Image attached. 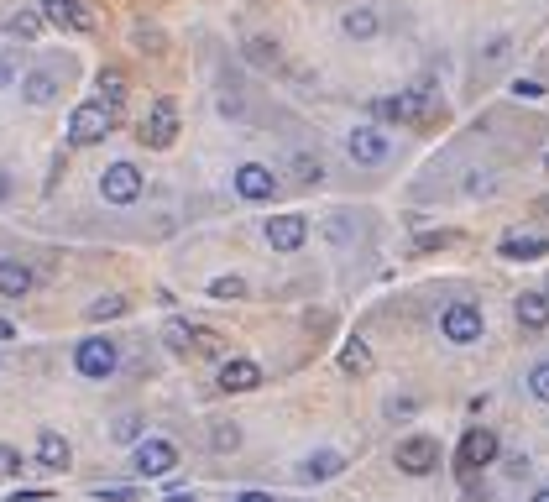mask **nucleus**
<instances>
[{
	"label": "nucleus",
	"mask_w": 549,
	"mask_h": 502,
	"mask_svg": "<svg viewBox=\"0 0 549 502\" xmlns=\"http://www.w3.org/2000/svg\"><path fill=\"white\" fill-rule=\"evenodd\" d=\"M110 126H116V110L100 105V100H84L74 105V116H68V142L74 147H95L110 136Z\"/></svg>",
	"instance_id": "nucleus-1"
},
{
	"label": "nucleus",
	"mask_w": 549,
	"mask_h": 502,
	"mask_svg": "<svg viewBox=\"0 0 549 502\" xmlns=\"http://www.w3.org/2000/svg\"><path fill=\"white\" fill-rule=\"evenodd\" d=\"M116 361H121V351H116V340H105V335L79 340V351H74V367H79V377H89V382H105L110 372H116Z\"/></svg>",
	"instance_id": "nucleus-2"
},
{
	"label": "nucleus",
	"mask_w": 549,
	"mask_h": 502,
	"mask_svg": "<svg viewBox=\"0 0 549 502\" xmlns=\"http://www.w3.org/2000/svg\"><path fill=\"white\" fill-rule=\"evenodd\" d=\"M398 471L403 476H429L434 466H440V445H434L429 435H408V440H398Z\"/></svg>",
	"instance_id": "nucleus-3"
},
{
	"label": "nucleus",
	"mask_w": 549,
	"mask_h": 502,
	"mask_svg": "<svg viewBox=\"0 0 549 502\" xmlns=\"http://www.w3.org/2000/svg\"><path fill=\"white\" fill-rule=\"evenodd\" d=\"M178 466V450H173V440H136V455H131V471L136 476H168Z\"/></svg>",
	"instance_id": "nucleus-4"
},
{
	"label": "nucleus",
	"mask_w": 549,
	"mask_h": 502,
	"mask_svg": "<svg viewBox=\"0 0 549 502\" xmlns=\"http://www.w3.org/2000/svg\"><path fill=\"white\" fill-rule=\"evenodd\" d=\"M173 136H178V105L163 95V100H152L147 121H142V142L147 147H173Z\"/></svg>",
	"instance_id": "nucleus-5"
},
{
	"label": "nucleus",
	"mask_w": 549,
	"mask_h": 502,
	"mask_svg": "<svg viewBox=\"0 0 549 502\" xmlns=\"http://www.w3.org/2000/svg\"><path fill=\"white\" fill-rule=\"evenodd\" d=\"M440 330H445V340H455V346H471V340H482V309L476 304H450L440 314Z\"/></svg>",
	"instance_id": "nucleus-6"
},
{
	"label": "nucleus",
	"mask_w": 549,
	"mask_h": 502,
	"mask_svg": "<svg viewBox=\"0 0 549 502\" xmlns=\"http://www.w3.org/2000/svg\"><path fill=\"white\" fill-rule=\"evenodd\" d=\"M100 194H105L110 204H131L136 194H142V173H136L131 163H110V168L100 173Z\"/></svg>",
	"instance_id": "nucleus-7"
},
{
	"label": "nucleus",
	"mask_w": 549,
	"mask_h": 502,
	"mask_svg": "<svg viewBox=\"0 0 549 502\" xmlns=\"http://www.w3.org/2000/svg\"><path fill=\"white\" fill-rule=\"evenodd\" d=\"M304 236H309V220H304V215H272V220H267L272 251H299Z\"/></svg>",
	"instance_id": "nucleus-8"
},
{
	"label": "nucleus",
	"mask_w": 549,
	"mask_h": 502,
	"mask_svg": "<svg viewBox=\"0 0 549 502\" xmlns=\"http://www.w3.org/2000/svg\"><path fill=\"white\" fill-rule=\"evenodd\" d=\"M492 461H497V435H492V429H466V440H461V471L492 466Z\"/></svg>",
	"instance_id": "nucleus-9"
},
{
	"label": "nucleus",
	"mask_w": 549,
	"mask_h": 502,
	"mask_svg": "<svg viewBox=\"0 0 549 502\" xmlns=\"http://www.w3.org/2000/svg\"><path fill=\"white\" fill-rule=\"evenodd\" d=\"M251 387H262V367H257V361L236 356V361H225V367H220V393H251Z\"/></svg>",
	"instance_id": "nucleus-10"
},
{
	"label": "nucleus",
	"mask_w": 549,
	"mask_h": 502,
	"mask_svg": "<svg viewBox=\"0 0 549 502\" xmlns=\"http://www.w3.org/2000/svg\"><path fill=\"white\" fill-rule=\"evenodd\" d=\"M272 189H278V178H272L262 163H241L236 168V194L241 199H272Z\"/></svg>",
	"instance_id": "nucleus-11"
},
{
	"label": "nucleus",
	"mask_w": 549,
	"mask_h": 502,
	"mask_svg": "<svg viewBox=\"0 0 549 502\" xmlns=\"http://www.w3.org/2000/svg\"><path fill=\"white\" fill-rule=\"evenodd\" d=\"M42 6H48V21L63 27V32H89V27H95V16H89L79 0H42Z\"/></svg>",
	"instance_id": "nucleus-12"
},
{
	"label": "nucleus",
	"mask_w": 549,
	"mask_h": 502,
	"mask_svg": "<svg viewBox=\"0 0 549 502\" xmlns=\"http://www.w3.org/2000/svg\"><path fill=\"white\" fill-rule=\"evenodd\" d=\"M340 471H346V455L340 450H314L309 461H299V482H330Z\"/></svg>",
	"instance_id": "nucleus-13"
},
{
	"label": "nucleus",
	"mask_w": 549,
	"mask_h": 502,
	"mask_svg": "<svg viewBox=\"0 0 549 502\" xmlns=\"http://www.w3.org/2000/svg\"><path fill=\"white\" fill-rule=\"evenodd\" d=\"M382 116H393V121H424L429 116V100L419 95V89H408V95H393V100H377Z\"/></svg>",
	"instance_id": "nucleus-14"
},
{
	"label": "nucleus",
	"mask_w": 549,
	"mask_h": 502,
	"mask_svg": "<svg viewBox=\"0 0 549 502\" xmlns=\"http://www.w3.org/2000/svg\"><path fill=\"white\" fill-rule=\"evenodd\" d=\"M346 147H351L356 163H382V157H387V136H382V131H372V126H361V131H351V136H346Z\"/></svg>",
	"instance_id": "nucleus-15"
},
{
	"label": "nucleus",
	"mask_w": 549,
	"mask_h": 502,
	"mask_svg": "<svg viewBox=\"0 0 549 502\" xmlns=\"http://www.w3.org/2000/svg\"><path fill=\"white\" fill-rule=\"evenodd\" d=\"M37 461L48 466V471H68L74 450H68V440L58 435V429H42V435H37Z\"/></svg>",
	"instance_id": "nucleus-16"
},
{
	"label": "nucleus",
	"mask_w": 549,
	"mask_h": 502,
	"mask_svg": "<svg viewBox=\"0 0 549 502\" xmlns=\"http://www.w3.org/2000/svg\"><path fill=\"white\" fill-rule=\"evenodd\" d=\"M513 314H518V325L523 330H544L549 325V293H518V304H513Z\"/></svg>",
	"instance_id": "nucleus-17"
},
{
	"label": "nucleus",
	"mask_w": 549,
	"mask_h": 502,
	"mask_svg": "<svg viewBox=\"0 0 549 502\" xmlns=\"http://www.w3.org/2000/svg\"><path fill=\"white\" fill-rule=\"evenodd\" d=\"M497 251H502L508 262H534V257H544V251H549V236H539V231H534V236H508Z\"/></svg>",
	"instance_id": "nucleus-18"
},
{
	"label": "nucleus",
	"mask_w": 549,
	"mask_h": 502,
	"mask_svg": "<svg viewBox=\"0 0 549 502\" xmlns=\"http://www.w3.org/2000/svg\"><path fill=\"white\" fill-rule=\"evenodd\" d=\"M32 288V267L27 262H0V293H6V299H21V293Z\"/></svg>",
	"instance_id": "nucleus-19"
},
{
	"label": "nucleus",
	"mask_w": 549,
	"mask_h": 502,
	"mask_svg": "<svg viewBox=\"0 0 549 502\" xmlns=\"http://www.w3.org/2000/svg\"><path fill=\"white\" fill-rule=\"evenodd\" d=\"M121 100H126V74L121 68H100V105L116 110Z\"/></svg>",
	"instance_id": "nucleus-20"
},
{
	"label": "nucleus",
	"mask_w": 549,
	"mask_h": 502,
	"mask_svg": "<svg viewBox=\"0 0 549 502\" xmlns=\"http://www.w3.org/2000/svg\"><path fill=\"white\" fill-rule=\"evenodd\" d=\"M346 37H356V42H366V37H377V11H366V6L346 11Z\"/></svg>",
	"instance_id": "nucleus-21"
},
{
	"label": "nucleus",
	"mask_w": 549,
	"mask_h": 502,
	"mask_svg": "<svg viewBox=\"0 0 549 502\" xmlns=\"http://www.w3.org/2000/svg\"><path fill=\"white\" fill-rule=\"evenodd\" d=\"M340 367L346 372H372V351H366V340H346V351H340Z\"/></svg>",
	"instance_id": "nucleus-22"
},
{
	"label": "nucleus",
	"mask_w": 549,
	"mask_h": 502,
	"mask_svg": "<svg viewBox=\"0 0 549 502\" xmlns=\"http://www.w3.org/2000/svg\"><path fill=\"white\" fill-rule=\"evenodd\" d=\"M21 95H27L32 105H48V100L58 95V84H53L48 74H27V84H21Z\"/></svg>",
	"instance_id": "nucleus-23"
},
{
	"label": "nucleus",
	"mask_w": 549,
	"mask_h": 502,
	"mask_svg": "<svg viewBox=\"0 0 549 502\" xmlns=\"http://www.w3.org/2000/svg\"><path fill=\"white\" fill-rule=\"evenodd\" d=\"M6 32H11V37H37V32H42V16H37V11H16V16L6 21Z\"/></svg>",
	"instance_id": "nucleus-24"
},
{
	"label": "nucleus",
	"mask_w": 549,
	"mask_h": 502,
	"mask_svg": "<svg viewBox=\"0 0 549 502\" xmlns=\"http://www.w3.org/2000/svg\"><path fill=\"white\" fill-rule=\"evenodd\" d=\"M210 299H225V304L246 299V283H241V278H215V283H210Z\"/></svg>",
	"instance_id": "nucleus-25"
},
{
	"label": "nucleus",
	"mask_w": 549,
	"mask_h": 502,
	"mask_svg": "<svg viewBox=\"0 0 549 502\" xmlns=\"http://www.w3.org/2000/svg\"><path fill=\"white\" fill-rule=\"evenodd\" d=\"M116 314H126V299H121V293H110V299H95V304H89V319H116Z\"/></svg>",
	"instance_id": "nucleus-26"
},
{
	"label": "nucleus",
	"mask_w": 549,
	"mask_h": 502,
	"mask_svg": "<svg viewBox=\"0 0 549 502\" xmlns=\"http://www.w3.org/2000/svg\"><path fill=\"white\" fill-rule=\"evenodd\" d=\"M529 393H534L539 403H549V361H539V367L529 372Z\"/></svg>",
	"instance_id": "nucleus-27"
},
{
	"label": "nucleus",
	"mask_w": 549,
	"mask_h": 502,
	"mask_svg": "<svg viewBox=\"0 0 549 502\" xmlns=\"http://www.w3.org/2000/svg\"><path fill=\"white\" fill-rule=\"evenodd\" d=\"M11 476H21V450L0 445V482H11Z\"/></svg>",
	"instance_id": "nucleus-28"
},
{
	"label": "nucleus",
	"mask_w": 549,
	"mask_h": 502,
	"mask_svg": "<svg viewBox=\"0 0 549 502\" xmlns=\"http://www.w3.org/2000/svg\"><path fill=\"white\" fill-rule=\"evenodd\" d=\"M136 435H142V419H136V414H126V419H116V440H121V445H131Z\"/></svg>",
	"instance_id": "nucleus-29"
},
{
	"label": "nucleus",
	"mask_w": 549,
	"mask_h": 502,
	"mask_svg": "<svg viewBox=\"0 0 549 502\" xmlns=\"http://www.w3.org/2000/svg\"><path fill=\"white\" fill-rule=\"evenodd\" d=\"M236 445H241V429L236 424H220L215 429V450H236Z\"/></svg>",
	"instance_id": "nucleus-30"
},
{
	"label": "nucleus",
	"mask_w": 549,
	"mask_h": 502,
	"mask_svg": "<svg viewBox=\"0 0 549 502\" xmlns=\"http://www.w3.org/2000/svg\"><path fill=\"white\" fill-rule=\"evenodd\" d=\"M100 502H136V487H100Z\"/></svg>",
	"instance_id": "nucleus-31"
},
{
	"label": "nucleus",
	"mask_w": 549,
	"mask_h": 502,
	"mask_svg": "<svg viewBox=\"0 0 549 502\" xmlns=\"http://www.w3.org/2000/svg\"><path fill=\"white\" fill-rule=\"evenodd\" d=\"M513 95H518V100H539V95H544V84H534V79H518V84H513Z\"/></svg>",
	"instance_id": "nucleus-32"
},
{
	"label": "nucleus",
	"mask_w": 549,
	"mask_h": 502,
	"mask_svg": "<svg viewBox=\"0 0 549 502\" xmlns=\"http://www.w3.org/2000/svg\"><path fill=\"white\" fill-rule=\"evenodd\" d=\"M408 414H414V398H393V403H387V419H408Z\"/></svg>",
	"instance_id": "nucleus-33"
},
{
	"label": "nucleus",
	"mask_w": 549,
	"mask_h": 502,
	"mask_svg": "<svg viewBox=\"0 0 549 502\" xmlns=\"http://www.w3.org/2000/svg\"><path fill=\"white\" fill-rule=\"evenodd\" d=\"M534 466H529V455H513V461H508V476H529Z\"/></svg>",
	"instance_id": "nucleus-34"
},
{
	"label": "nucleus",
	"mask_w": 549,
	"mask_h": 502,
	"mask_svg": "<svg viewBox=\"0 0 549 502\" xmlns=\"http://www.w3.org/2000/svg\"><path fill=\"white\" fill-rule=\"evenodd\" d=\"M434 246H450V231H440V236H419V251H434Z\"/></svg>",
	"instance_id": "nucleus-35"
},
{
	"label": "nucleus",
	"mask_w": 549,
	"mask_h": 502,
	"mask_svg": "<svg viewBox=\"0 0 549 502\" xmlns=\"http://www.w3.org/2000/svg\"><path fill=\"white\" fill-rule=\"evenodd\" d=\"M319 173H325V168H319V163H309V157H299V178H309V184H314Z\"/></svg>",
	"instance_id": "nucleus-36"
},
{
	"label": "nucleus",
	"mask_w": 549,
	"mask_h": 502,
	"mask_svg": "<svg viewBox=\"0 0 549 502\" xmlns=\"http://www.w3.org/2000/svg\"><path fill=\"white\" fill-rule=\"evenodd\" d=\"M236 502H272V492H241Z\"/></svg>",
	"instance_id": "nucleus-37"
},
{
	"label": "nucleus",
	"mask_w": 549,
	"mask_h": 502,
	"mask_svg": "<svg viewBox=\"0 0 549 502\" xmlns=\"http://www.w3.org/2000/svg\"><path fill=\"white\" fill-rule=\"evenodd\" d=\"M163 502H199V497H194V492H168Z\"/></svg>",
	"instance_id": "nucleus-38"
},
{
	"label": "nucleus",
	"mask_w": 549,
	"mask_h": 502,
	"mask_svg": "<svg viewBox=\"0 0 549 502\" xmlns=\"http://www.w3.org/2000/svg\"><path fill=\"white\" fill-rule=\"evenodd\" d=\"M16 335V325H11V319H0V340H11Z\"/></svg>",
	"instance_id": "nucleus-39"
},
{
	"label": "nucleus",
	"mask_w": 549,
	"mask_h": 502,
	"mask_svg": "<svg viewBox=\"0 0 549 502\" xmlns=\"http://www.w3.org/2000/svg\"><path fill=\"white\" fill-rule=\"evenodd\" d=\"M529 502H549V487H544V492H534V497H529Z\"/></svg>",
	"instance_id": "nucleus-40"
},
{
	"label": "nucleus",
	"mask_w": 549,
	"mask_h": 502,
	"mask_svg": "<svg viewBox=\"0 0 549 502\" xmlns=\"http://www.w3.org/2000/svg\"><path fill=\"white\" fill-rule=\"evenodd\" d=\"M6 79H11V68H6V63H0V84H6Z\"/></svg>",
	"instance_id": "nucleus-41"
},
{
	"label": "nucleus",
	"mask_w": 549,
	"mask_h": 502,
	"mask_svg": "<svg viewBox=\"0 0 549 502\" xmlns=\"http://www.w3.org/2000/svg\"><path fill=\"white\" fill-rule=\"evenodd\" d=\"M6 189H11V184H6V173H0V194H6Z\"/></svg>",
	"instance_id": "nucleus-42"
},
{
	"label": "nucleus",
	"mask_w": 549,
	"mask_h": 502,
	"mask_svg": "<svg viewBox=\"0 0 549 502\" xmlns=\"http://www.w3.org/2000/svg\"><path fill=\"white\" fill-rule=\"evenodd\" d=\"M539 210H544V215H549V199H539Z\"/></svg>",
	"instance_id": "nucleus-43"
}]
</instances>
